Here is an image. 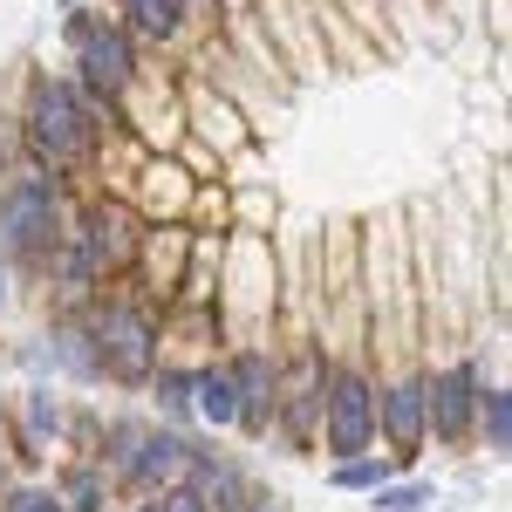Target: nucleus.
<instances>
[{
    "mask_svg": "<svg viewBox=\"0 0 512 512\" xmlns=\"http://www.w3.org/2000/svg\"><path fill=\"white\" fill-rule=\"evenodd\" d=\"M103 103L82 89V82H62V76H41L28 89V117H21V137L35 151L41 171H89L103 158Z\"/></svg>",
    "mask_w": 512,
    "mask_h": 512,
    "instance_id": "f257e3e1",
    "label": "nucleus"
},
{
    "mask_svg": "<svg viewBox=\"0 0 512 512\" xmlns=\"http://www.w3.org/2000/svg\"><path fill=\"white\" fill-rule=\"evenodd\" d=\"M0 233H7V253L21 260V267H41L48 274V260H55V246L69 239V205H62V185H55V171H21V178H7V192H0Z\"/></svg>",
    "mask_w": 512,
    "mask_h": 512,
    "instance_id": "f03ea898",
    "label": "nucleus"
},
{
    "mask_svg": "<svg viewBox=\"0 0 512 512\" xmlns=\"http://www.w3.org/2000/svg\"><path fill=\"white\" fill-rule=\"evenodd\" d=\"M89 349H96V376H110V383H151V369H158V321L144 315L137 301H96L89 315Z\"/></svg>",
    "mask_w": 512,
    "mask_h": 512,
    "instance_id": "7ed1b4c3",
    "label": "nucleus"
},
{
    "mask_svg": "<svg viewBox=\"0 0 512 512\" xmlns=\"http://www.w3.org/2000/svg\"><path fill=\"white\" fill-rule=\"evenodd\" d=\"M69 41H76V82L103 110H117L123 89L137 82V48H130V35H123L117 21L76 14V21H69Z\"/></svg>",
    "mask_w": 512,
    "mask_h": 512,
    "instance_id": "20e7f679",
    "label": "nucleus"
},
{
    "mask_svg": "<svg viewBox=\"0 0 512 512\" xmlns=\"http://www.w3.org/2000/svg\"><path fill=\"white\" fill-rule=\"evenodd\" d=\"M137 239H144V219H137L130 205H117V198H89V205L76 212V226H69V246L96 267V280L130 274Z\"/></svg>",
    "mask_w": 512,
    "mask_h": 512,
    "instance_id": "39448f33",
    "label": "nucleus"
},
{
    "mask_svg": "<svg viewBox=\"0 0 512 512\" xmlns=\"http://www.w3.org/2000/svg\"><path fill=\"white\" fill-rule=\"evenodd\" d=\"M321 431H328L335 458L369 451V437H376V383L362 369H328V383H321Z\"/></svg>",
    "mask_w": 512,
    "mask_h": 512,
    "instance_id": "423d86ee",
    "label": "nucleus"
},
{
    "mask_svg": "<svg viewBox=\"0 0 512 512\" xmlns=\"http://www.w3.org/2000/svg\"><path fill=\"white\" fill-rule=\"evenodd\" d=\"M478 362H451V369H437L424 376V431L437 444H465L472 437V417H478Z\"/></svg>",
    "mask_w": 512,
    "mask_h": 512,
    "instance_id": "0eeeda50",
    "label": "nucleus"
},
{
    "mask_svg": "<svg viewBox=\"0 0 512 512\" xmlns=\"http://www.w3.org/2000/svg\"><path fill=\"white\" fill-rule=\"evenodd\" d=\"M274 403H280V369L267 362V349L253 342V349L233 355V424L246 437H267L274 424Z\"/></svg>",
    "mask_w": 512,
    "mask_h": 512,
    "instance_id": "6e6552de",
    "label": "nucleus"
},
{
    "mask_svg": "<svg viewBox=\"0 0 512 512\" xmlns=\"http://www.w3.org/2000/svg\"><path fill=\"white\" fill-rule=\"evenodd\" d=\"M376 431L396 444V458H410L424 444V376L417 369H403L396 383L376 390Z\"/></svg>",
    "mask_w": 512,
    "mask_h": 512,
    "instance_id": "1a4fd4ad",
    "label": "nucleus"
},
{
    "mask_svg": "<svg viewBox=\"0 0 512 512\" xmlns=\"http://www.w3.org/2000/svg\"><path fill=\"white\" fill-rule=\"evenodd\" d=\"M185 458H192V444H185L178 431L137 424V444H130V465H123V478H137V485H171V478H185Z\"/></svg>",
    "mask_w": 512,
    "mask_h": 512,
    "instance_id": "9d476101",
    "label": "nucleus"
},
{
    "mask_svg": "<svg viewBox=\"0 0 512 512\" xmlns=\"http://www.w3.org/2000/svg\"><path fill=\"white\" fill-rule=\"evenodd\" d=\"M117 14H123V35H144V41L185 35V0H117Z\"/></svg>",
    "mask_w": 512,
    "mask_h": 512,
    "instance_id": "9b49d317",
    "label": "nucleus"
},
{
    "mask_svg": "<svg viewBox=\"0 0 512 512\" xmlns=\"http://www.w3.org/2000/svg\"><path fill=\"white\" fill-rule=\"evenodd\" d=\"M41 342H48V362H55V369H69L82 383H103V376H96V349H89V328H82L76 315H62Z\"/></svg>",
    "mask_w": 512,
    "mask_h": 512,
    "instance_id": "f8f14e48",
    "label": "nucleus"
},
{
    "mask_svg": "<svg viewBox=\"0 0 512 512\" xmlns=\"http://www.w3.org/2000/svg\"><path fill=\"white\" fill-rule=\"evenodd\" d=\"M185 117H192L198 137H219V151H239V144H246V130H239L233 103H226L219 89H212V96H205V89H192V110H185Z\"/></svg>",
    "mask_w": 512,
    "mask_h": 512,
    "instance_id": "ddd939ff",
    "label": "nucleus"
},
{
    "mask_svg": "<svg viewBox=\"0 0 512 512\" xmlns=\"http://www.w3.org/2000/svg\"><path fill=\"white\" fill-rule=\"evenodd\" d=\"M192 417L233 424V369H192Z\"/></svg>",
    "mask_w": 512,
    "mask_h": 512,
    "instance_id": "4468645a",
    "label": "nucleus"
},
{
    "mask_svg": "<svg viewBox=\"0 0 512 512\" xmlns=\"http://www.w3.org/2000/svg\"><path fill=\"white\" fill-rule=\"evenodd\" d=\"M472 424L485 431V451L506 458V451H512V396L506 390H478V417H472Z\"/></svg>",
    "mask_w": 512,
    "mask_h": 512,
    "instance_id": "2eb2a0df",
    "label": "nucleus"
},
{
    "mask_svg": "<svg viewBox=\"0 0 512 512\" xmlns=\"http://www.w3.org/2000/svg\"><path fill=\"white\" fill-rule=\"evenodd\" d=\"M431 499H437V492L424 485V478H410V485H390V478H383V485L369 492V506H376V512H424Z\"/></svg>",
    "mask_w": 512,
    "mask_h": 512,
    "instance_id": "dca6fc26",
    "label": "nucleus"
},
{
    "mask_svg": "<svg viewBox=\"0 0 512 512\" xmlns=\"http://www.w3.org/2000/svg\"><path fill=\"white\" fill-rule=\"evenodd\" d=\"M55 431H62V403H55L48 390H28V458H35Z\"/></svg>",
    "mask_w": 512,
    "mask_h": 512,
    "instance_id": "f3484780",
    "label": "nucleus"
},
{
    "mask_svg": "<svg viewBox=\"0 0 512 512\" xmlns=\"http://www.w3.org/2000/svg\"><path fill=\"white\" fill-rule=\"evenodd\" d=\"M158 376V410L171 424H192V376H178V369H151Z\"/></svg>",
    "mask_w": 512,
    "mask_h": 512,
    "instance_id": "a211bd4d",
    "label": "nucleus"
},
{
    "mask_svg": "<svg viewBox=\"0 0 512 512\" xmlns=\"http://www.w3.org/2000/svg\"><path fill=\"white\" fill-rule=\"evenodd\" d=\"M383 478H390V465H383V458H369V451H355V458L335 465V485H342V492H376Z\"/></svg>",
    "mask_w": 512,
    "mask_h": 512,
    "instance_id": "6ab92c4d",
    "label": "nucleus"
},
{
    "mask_svg": "<svg viewBox=\"0 0 512 512\" xmlns=\"http://www.w3.org/2000/svg\"><path fill=\"white\" fill-rule=\"evenodd\" d=\"M0 512H62V492H48V485H14Z\"/></svg>",
    "mask_w": 512,
    "mask_h": 512,
    "instance_id": "aec40b11",
    "label": "nucleus"
},
{
    "mask_svg": "<svg viewBox=\"0 0 512 512\" xmlns=\"http://www.w3.org/2000/svg\"><path fill=\"white\" fill-rule=\"evenodd\" d=\"M158 512H212V506H205V492H198V485H171V492L158 499Z\"/></svg>",
    "mask_w": 512,
    "mask_h": 512,
    "instance_id": "412c9836",
    "label": "nucleus"
},
{
    "mask_svg": "<svg viewBox=\"0 0 512 512\" xmlns=\"http://www.w3.org/2000/svg\"><path fill=\"white\" fill-rule=\"evenodd\" d=\"M0 308H7V280H0Z\"/></svg>",
    "mask_w": 512,
    "mask_h": 512,
    "instance_id": "4be33fe9",
    "label": "nucleus"
},
{
    "mask_svg": "<svg viewBox=\"0 0 512 512\" xmlns=\"http://www.w3.org/2000/svg\"><path fill=\"white\" fill-rule=\"evenodd\" d=\"M137 512H158V506H137Z\"/></svg>",
    "mask_w": 512,
    "mask_h": 512,
    "instance_id": "5701e85b",
    "label": "nucleus"
}]
</instances>
